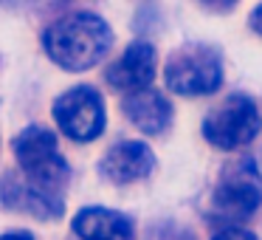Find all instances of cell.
<instances>
[{
    "instance_id": "1",
    "label": "cell",
    "mask_w": 262,
    "mask_h": 240,
    "mask_svg": "<svg viewBox=\"0 0 262 240\" xmlns=\"http://www.w3.org/2000/svg\"><path fill=\"white\" fill-rule=\"evenodd\" d=\"M113 46V31L99 14L74 12L54 20L42 34V48L65 71H88L104 59Z\"/></svg>"
},
{
    "instance_id": "2",
    "label": "cell",
    "mask_w": 262,
    "mask_h": 240,
    "mask_svg": "<svg viewBox=\"0 0 262 240\" xmlns=\"http://www.w3.org/2000/svg\"><path fill=\"white\" fill-rule=\"evenodd\" d=\"M12 147L20 161V170L31 184L54 195H62L65 184H68V164H65L62 153L57 147V136L51 130L31 125L14 138Z\"/></svg>"
},
{
    "instance_id": "3",
    "label": "cell",
    "mask_w": 262,
    "mask_h": 240,
    "mask_svg": "<svg viewBox=\"0 0 262 240\" xmlns=\"http://www.w3.org/2000/svg\"><path fill=\"white\" fill-rule=\"evenodd\" d=\"M262 206V175L254 161H234L211 195V215L223 226H237Z\"/></svg>"
},
{
    "instance_id": "4",
    "label": "cell",
    "mask_w": 262,
    "mask_h": 240,
    "mask_svg": "<svg viewBox=\"0 0 262 240\" xmlns=\"http://www.w3.org/2000/svg\"><path fill=\"white\" fill-rule=\"evenodd\" d=\"M166 85L181 96H206L223 82V59L209 46H183L166 59Z\"/></svg>"
},
{
    "instance_id": "5",
    "label": "cell",
    "mask_w": 262,
    "mask_h": 240,
    "mask_svg": "<svg viewBox=\"0 0 262 240\" xmlns=\"http://www.w3.org/2000/svg\"><path fill=\"white\" fill-rule=\"evenodd\" d=\"M259 110L248 96H228L203 122V136L220 150H237L259 136Z\"/></svg>"
},
{
    "instance_id": "6",
    "label": "cell",
    "mask_w": 262,
    "mask_h": 240,
    "mask_svg": "<svg viewBox=\"0 0 262 240\" xmlns=\"http://www.w3.org/2000/svg\"><path fill=\"white\" fill-rule=\"evenodd\" d=\"M54 119L68 138L93 142L104 130V102L88 85L71 88L54 102Z\"/></svg>"
},
{
    "instance_id": "7",
    "label": "cell",
    "mask_w": 262,
    "mask_h": 240,
    "mask_svg": "<svg viewBox=\"0 0 262 240\" xmlns=\"http://www.w3.org/2000/svg\"><path fill=\"white\" fill-rule=\"evenodd\" d=\"M155 65H158L155 48L138 40L127 46V51L107 68V82L116 91H141V88H149V82L155 79Z\"/></svg>"
},
{
    "instance_id": "8",
    "label": "cell",
    "mask_w": 262,
    "mask_h": 240,
    "mask_svg": "<svg viewBox=\"0 0 262 240\" xmlns=\"http://www.w3.org/2000/svg\"><path fill=\"white\" fill-rule=\"evenodd\" d=\"M155 155L144 142H121L107 150V155L99 164V172L110 184H133L152 172Z\"/></svg>"
},
{
    "instance_id": "9",
    "label": "cell",
    "mask_w": 262,
    "mask_h": 240,
    "mask_svg": "<svg viewBox=\"0 0 262 240\" xmlns=\"http://www.w3.org/2000/svg\"><path fill=\"white\" fill-rule=\"evenodd\" d=\"M0 198H3L6 206H12L17 212H29L34 217H59L62 215V195H54L48 189L37 187L26 175H20V178L6 175L3 189H0Z\"/></svg>"
},
{
    "instance_id": "10",
    "label": "cell",
    "mask_w": 262,
    "mask_h": 240,
    "mask_svg": "<svg viewBox=\"0 0 262 240\" xmlns=\"http://www.w3.org/2000/svg\"><path fill=\"white\" fill-rule=\"evenodd\" d=\"M74 232L82 240H136V229L127 215L104 206H88L76 212Z\"/></svg>"
},
{
    "instance_id": "11",
    "label": "cell",
    "mask_w": 262,
    "mask_h": 240,
    "mask_svg": "<svg viewBox=\"0 0 262 240\" xmlns=\"http://www.w3.org/2000/svg\"><path fill=\"white\" fill-rule=\"evenodd\" d=\"M124 113L133 125L147 136H158L169 127L172 122V108L166 102V96L152 88H141V91L127 93L124 99Z\"/></svg>"
},
{
    "instance_id": "12",
    "label": "cell",
    "mask_w": 262,
    "mask_h": 240,
    "mask_svg": "<svg viewBox=\"0 0 262 240\" xmlns=\"http://www.w3.org/2000/svg\"><path fill=\"white\" fill-rule=\"evenodd\" d=\"M211 240H259L254 232H248V229H239V226H226L223 232H217Z\"/></svg>"
},
{
    "instance_id": "13",
    "label": "cell",
    "mask_w": 262,
    "mask_h": 240,
    "mask_svg": "<svg viewBox=\"0 0 262 240\" xmlns=\"http://www.w3.org/2000/svg\"><path fill=\"white\" fill-rule=\"evenodd\" d=\"M206 9H211V12H228V9L237 3V0H200Z\"/></svg>"
},
{
    "instance_id": "14",
    "label": "cell",
    "mask_w": 262,
    "mask_h": 240,
    "mask_svg": "<svg viewBox=\"0 0 262 240\" xmlns=\"http://www.w3.org/2000/svg\"><path fill=\"white\" fill-rule=\"evenodd\" d=\"M248 23H251V29H254L256 34H262V3H259V6L254 9V12H251Z\"/></svg>"
},
{
    "instance_id": "15",
    "label": "cell",
    "mask_w": 262,
    "mask_h": 240,
    "mask_svg": "<svg viewBox=\"0 0 262 240\" xmlns=\"http://www.w3.org/2000/svg\"><path fill=\"white\" fill-rule=\"evenodd\" d=\"M0 240H34V237H31L29 232H9V234H3Z\"/></svg>"
}]
</instances>
